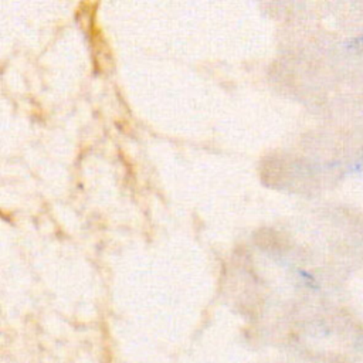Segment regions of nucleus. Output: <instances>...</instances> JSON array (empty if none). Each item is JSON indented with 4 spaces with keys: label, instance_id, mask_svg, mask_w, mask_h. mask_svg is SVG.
<instances>
[]
</instances>
